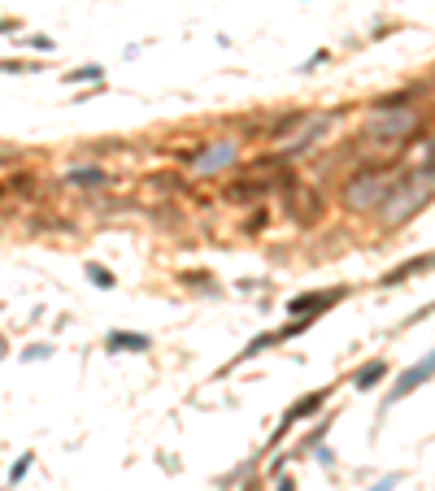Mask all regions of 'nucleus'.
<instances>
[{
    "label": "nucleus",
    "mask_w": 435,
    "mask_h": 491,
    "mask_svg": "<svg viewBox=\"0 0 435 491\" xmlns=\"http://www.w3.org/2000/svg\"><path fill=\"white\" fill-rule=\"evenodd\" d=\"M409 92L400 96H383V101L370 105V113L361 118V135H357V153H375V161L370 166H383V157H392L405 148V144L413 139V130H423V109L418 105H405Z\"/></svg>",
    "instance_id": "1"
},
{
    "label": "nucleus",
    "mask_w": 435,
    "mask_h": 491,
    "mask_svg": "<svg viewBox=\"0 0 435 491\" xmlns=\"http://www.w3.org/2000/svg\"><path fill=\"white\" fill-rule=\"evenodd\" d=\"M431 191H435V170H431V161H423V166L409 170V174H396L392 191L383 196V205L375 209L379 226H383V231H400V226L413 222V218L431 205Z\"/></svg>",
    "instance_id": "2"
},
{
    "label": "nucleus",
    "mask_w": 435,
    "mask_h": 491,
    "mask_svg": "<svg viewBox=\"0 0 435 491\" xmlns=\"http://www.w3.org/2000/svg\"><path fill=\"white\" fill-rule=\"evenodd\" d=\"M392 183H396V170L392 166H361L344 183L340 205L348 209V214H375V209L383 205V196L392 191Z\"/></svg>",
    "instance_id": "3"
},
{
    "label": "nucleus",
    "mask_w": 435,
    "mask_h": 491,
    "mask_svg": "<svg viewBox=\"0 0 435 491\" xmlns=\"http://www.w3.org/2000/svg\"><path fill=\"white\" fill-rule=\"evenodd\" d=\"M335 122V113H300L296 118V130H283V135L275 139L279 144V161H292V157H305V153H314L322 135H327V126Z\"/></svg>",
    "instance_id": "4"
},
{
    "label": "nucleus",
    "mask_w": 435,
    "mask_h": 491,
    "mask_svg": "<svg viewBox=\"0 0 435 491\" xmlns=\"http://www.w3.org/2000/svg\"><path fill=\"white\" fill-rule=\"evenodd\" d=\"M283 209L287 218L296 226H318L327 218V200H322V191H314L309 183H300V178H283Z\"/></svg>",
    "instance_id": "5"
},
{
    "label": "nucleus",
    "mask_w": 435,
    "mask_h": 491,
    "mask_svg": "<svg viewBox=\"0 0 435 491\" xmlns=\"http://www.w3.org/2000/svg\"><path fill=\"white\" fill-rule=\"evenodd\" d=\"M191 178H214L222 170H231L235 161H239V139H214V144H205L201 153H191Z\"/></svg>",
    "instance_id": "6"
},
{
    "label": "nucleus",
    "mask_w": 435,
    "mask_h": 491,
    "mask_svg": "<svg viewBox=\"0 0 435 491\" xmlns=\"http://www.w3.org/2000/svg\"><path fill=\"white\" fill-rule=\"evenodd\" d=\"M348 296V287H327V291H300V296H292L287 300V313L292 318H309V322H318L327 309H335Z\"/></svg>",
    "instance_id": "7"
},
{
    "label": "nucleus",
    "mask_w": 435,
    "mask_h": 491,
    "mask_svg": "<svg viewBox=\"0 0 435 491\" xmlns=\"http://www.w3.org/2000/svg\"><path fill=\"white\" fill-rule=\"evenodd\" d=\"M331 396H335V387H318V391H305V396H296L292 404L283 408V422H279V435H287V431H292L296 422H305V417H318V413H322V404H327ZM279 435H275V439H279Z\"/></svg>",
    "instance_id": "8"
},
{
    "label": "nucleus",
    "mask_w": 435,
    "mask_h": 491,
    "mask_svg": "<svg viewBox=\"0 0 435 491\" xmlns=\"http://www.w3.org/2000/svg\"><path fill=\"white\" fill-rule=\"evenodd\" d=\"M275 191V183L270 178H257V174H244V178H235V183L227 187V200H235V205H257L262 196H270Z\"/></svg>",
    "instance_id": "9"
},
{
    "label": "nucleus",
    "mask_w": 435,
    "mask_h": 491,
    "mask_svg": "<svg viewBox=\"0 0 435 491\" xmlns=\"http://www.w3.org/2000/svg\"><path fill=\"white\" fill-rule=\"evenodd\" d=\"M427 379H431V356H423V361H418V365H409L405 374H400V379H396V387L388 391V404H396V400H405L409 391H418V387H423Z\"/></svg>",
    "instance_id": "10"
},
{
    "label": "nucleus",
    "mask_w": 435,
    "mask_h": 491,
    "mask_svg": "<svg viewBox=\"0 0 435 491\" xmlns=\"http://www.w3.org/2000/svg\"><path fill=\"white\" fill-rule=\"evenodd\" d=\"M66 187H83V191H92V187H114V174L101 170V166H74V170H66Z\"/></svg>",
    "instance_id": "11"
},
{
    "label": "nucleus",
    "mask_w": 435,
    "mask_h": 491,
    "mask_svg": "<svg viewBox=\"0 0 435 491\" xmlns=\"http://www.w3.org/2000/svg\"><path fill=\"white\" fill-rule=\"evenodd\" d=\"M153 339L144 331H109L105 335V352H148Z\"/></svg>",
    "instance_id": "12"
},
{
    "label": "nucleus",
    "mask_w": 435,
    "mask_h": 491,
    "mask_svg": "<svg viewBox=\"0 0 435 491\" xmlns=\"http://www.w3.org/2000/svg\"><path fill=\"white\" fill-rule=\"evenodd\" d=\"M431 270V252H418V257H409V261H400L396 270H388L379 278V287H396V283H405V278H413V274H427Z\"/></svg>",
    "instance_id": "13"
},
{
    "label": "nucleus",
    "mask_w": 435,
    "mask_h": 491,
    "mask_svg": "<svg viewBox=\"0 0 435 491\" xmlns=\"http://www.w3.org/2000/svg\"><path fill=\"white\" fill-rule=\"evenodd\" d=\"M383 379H388V356H370V361L352 374V387H357V391H375Z\"/></svg>",
    "instance_id": "14"
},
{
    "label": "nucleus",
    "mask_w": 435,
    "mask_h": 491,
    "mask_svg": "<svg viewBox=\"0 0 435 491\" xmlns=\"http://www.w3.org/2000/svg\"><path fill=\"white\" fill-rule=\"evenodd\" d=\"M61 83L66 87H74V83H105V65H78V70H70Z\"/></svg>",
    "instance_id": "15"
},
{
    "label": "nucleus",
    "mask_w": 435,
    "mask_h": 491,
    "mask_svg": "<svg viewBox=\"0 0 435 491\" xmlns=\"http://www.w3.org/2000/svg\"><path fill=\"white\" fill-rule=\"evenodd\" d=\"M270 343H279V335H275V331H266V335H257V339H248V343H244V352H239V356H235L231 365H244L248 356H257V352H266Z\"/></svg>",
    "instance_id": "16"
},
{
    "label": "nucleus",
    "mask_w": 435,
    "mask_h": 491,
    "mask_svg": "<svg viewBox=\"0 0 435 491\" xmlns=\"http://www.w3.org/2000/svg\"><path fill=\"white\" fill-rule=\"evenodd\" d=\"M83 274L92 278V287H105V291H114V287H118V278H114V270H109V266H96V261H87Z\"/></svg>",
    "instance_id": "17"
},
{
    "label": "nucleus",
    "mask_w": 435,
    "mask_h": 491,
    "mask_svg": "<svg viewBox=\"0 0 435 491\" xmlns=\"http://www.w3.org/2000/svg\"><path fill=\"white\" fill-rule=\"evenodd\" d=\"M148 187H161V191H183V178H170V170H161L148 178Z\"/></svg>",
    "instance_id": "18"
},
{
    "label": "nucleus",
    "mask_w": 435,
    "mask_h": 491,
    "mask_svg": "<svg viewBox=\"0 0 435 491\" xmlns=\"http://www.w3.org/2000/svg\"><path fill=\"white\" fill-rule=\"evenodd\" d=\"M31 461H35V452H22L18 461L9 465V483H22V479H26V470H31Z\"/></svg>",
    "instance_id": "19"
},
{
    "label": "nucleus",
    "mask_w": 435,
    "mask_h": 491,
    "mask_svg": "<svg viewBox=\"0 0 435 491\" xmlns=\"http://www.w3.org/2000/svg\"><path fill=\"white\" fill-rule=\"evenodd\" d=\"M179 283H187V287H209V291H214V274L191 270V274H179Z\"/></svg>",
    "instance_id": "20"
},
{
    "label": "nucleus",
    "mask_w": 435,
    "mask_h": 491,
    "mask_svg": "<svg viewBox=\"0 0 435 491\" xmlns=\"http://www.w3.org/2000/svg\"><path fill=\"white\" fill-rule=\"evenodd\" d=\"M26 70H40V65H26V61H18V57H5V61H0V74H26Z\"/></svg>",
    "instance_id": "21"
},
{
    "label": "nucleus",
    "mask_w": 435,
    "mask_h": 491,
    "mask_svg": "<svg viewBox=\"0 0 435 491\" xmlns=\"http://www.w3.org/2000/svg\"><path fill=\"white\" fill-rule=\"evenodd\" d=\"M327 431H331V417H322V422H318V431H314V435H305V439H300V452H309V448H314V444H318V439H322V435H327Z\"/></svg>",
    "instance_id": "22"
},
{
    "label": "nucleus",
    "mask_w": 435,
    "mask_h": 491,
    "mask_svg": "<svg viewBox=\"0 0 435 491\" xmlns=\"http://www.w3.org/2000/svg\"><path fill=\"white\" fill-rule=\"evenodd\" d=\"M26 44H31V48H40V53H53V40H48V35H31Z\"/></svg>",
    "instance_id": "23"
},
{
    "label": "nucleus",
    "mask_w": 435,
    "mask_h": 491,
    "mask_svg": "<svg viewBox=\"0 0 435 491\" xmlns=\"http://www.w3.org/2000/svg\"><path fill=\"white\" fill-rule=\"evenodd\" d=\"M396 483H400V474H388V479H379V483H375V487H370V491H392Z\"/></svg>",
    "instance_id": "24"
},
{
    "label": "nucleus",
    "mask_w": 435,
    "mask_h": 491,
    "mask_svg": "<svg viewBox=\"0 0 435 491\" xmlns=\"http://www.w3.org/2000/svg\"><path fill=\"white\" fill-rule=\"evenodd\" d=\"M322 61H327V53H314L309 61H305V65H300V70H305V74H309V70H314V65H322Z\"/></svg>",
    "instance_id": "25"
},
{
    "label": "nucleus",
    "mask_w": 435,
    "mask_h": 491,
    "mask_svg": "<svg viewBox=\"0 0 435 491\" xmlns=\"http://www.w3.org/2000/svg\"><path fill=\"white\" fill-rule=\"evenodd\" d=\"M275 491H296V483H292V479H287V474H283V479H279V487H275Z\"/></svg>",
    "instance_id": "26"
},
{
    "label": "nucleus",
    "mask_w": 435,
    "mask_h": 491,
    "mask_svg": "<svg viewBox=\"0 0 435 491\" xmlns=\"http://www.w3.org/2000/svg\"><path fill=\"white\" fill-rule=\"evenodd\" d=\"M244 491H262V487H257V483H248V487H244Z\"/></svg>",
    "instance_id": "27"
},
{
    "label": "nucleus",
    "mask_w": 435,
    "mask_h": 491,
    "mask_svg": "<svg viewBox=\"0 0 435 491\" xmlns=\"http://www.w3.org/2000/svg\"><path fill=\"white\" fill-rule=\"evenodd\" d=\"M0 356H5V335H0Z\"/></svg>",
    "instance_id": "28"
},
{
    "label": "nucleus",
    "mask_w": 435,
    "mask_h": 491,
    "mask_svg": "<svg viewBox=\"0 0 435 491\" xmlns=\"http://www.w3.org/2000/svg\"><path fill=\"white\" fill-rule=\"evenodd\" d=\"M0 491H5V487H0Z\"/></svg>",
    "instance_id": "29"
}]
</instances>
